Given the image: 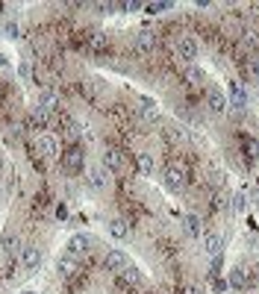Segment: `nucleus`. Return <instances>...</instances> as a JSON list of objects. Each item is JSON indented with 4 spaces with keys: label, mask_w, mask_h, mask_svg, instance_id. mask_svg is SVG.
<instances>
[{
    "label": "nucleus",
    "mask_w": 259,
    "mask_h": 294,
    "mask_svg": "<svg viewBox=\"0 0 259 294\" xmlns=\"http://www.w3.org/2000/svg\"><path fill=\"white\" fill-rule=\"evenodd\" d=\"M186 294H203V292H200L197 286H189V289H186Z\"/></svg>",
    "instance_id": "34"
},
{
    "label": "nucleus",
    "mask_w": 259,
    "mask_h": 294,
    "mask_svg": "<svg viewBox=\"0 0 259 294\" xmlns=\"http://www.w3.org/2000/svg\"><path fill=\"white\" fill-rule=\"evenodd\" d=\"M121 9H127V12H135V9H141V3H138V0H130V3H121Z\"/></svg>",
    "instance_id": "29"
},
{
    "label": "nucleus",
    "mask_w": 259,
    "mask_h": 294,
    "mask_svg": "<svg viewBox=\"0 0 259 294\" xmlns=\"http://www.w3.org/2000/svg\"><path fill=\"white\" fill-rule=\"evenodd\" d=\"M248 280H251V283H257V286H259V262L254 265V268H251V277H248Z\"/></svg>",
    "instance_id": "31"
},
{
    "label": "nucleus",
    "mask_w": 259,
    "mask_h": 294,
    "mask_svg": "<svg viewBox=\"0 0 259 294\" xmlns=\"http://www.w3.org/2000/svg\"><path fill=\"white\" fill-rule=\"evenodd\" d=\"M27 294H32V292H27Z\"/></svg>",
    "instance_id": "36"
},
{
    "label": "nucleus",
    "mask_w": 259,
    "mask_h": 294,
    "mask_svg": "<svg viewBox=\"0 0 259 294\" xmlns=\"http://www.w3.org/2000/svg\"><path fill=\"white\" fill-rule=\"evenodd\" d=\"M206 106H209V109H212L215 115H221V112H224L230 103H227V98H224V92H221V89L209 86V92H206Z\"/></svg>",
    "instance_id": "1"
},
{
    "label": "nucleus",
    "mask_w": 259,
    "mask_h": 294,
    "mask_svg": "<svg viewBox=\"0 0 259 294\" xmlns=\"http://www.w3.org/2000/svg\"><path fill=\"white\" fill-rule=\"evenodd\" d=\"M62 165L68 171H83V150H80V147H71L62 156Z\"/></svg>",
    "instance_id": "7"
},
{
    "label": "nucleus",
    "mask_w": 259,
    "mask_h": 294,
    "mask_svg": "<svg viewBox=\"0 0 259 294\" xmlns=\"http://www.w3.org/2000/svg\"><path fill=\"white\" fill-rule=\"evenodd\" d=\"M80 127H77V124H74V121H68V135H71V138H77V135H80Z\"/></svg>",
    "instance_id": "30"
},
{
    "label": "nucleus",
    "mask_w": 259,
    "mask_h": 294,
    "mask_svg": "<svg viewBox=\"0 0 259 294\" xmlns=\"http://www.w3.org/2000/svg\"><path fill=\"white\" fill-rule=\"evenodd\" d=\"M245 203H248V192L242 189L239 195L233 197V209H236V212H245Z\"/></svg>",
    "instance_id": "24"
},
{
    "label": "nucleus",
    "mask_w": 259,
    "mask_h": 294,
    "mask_svg": "<svg viewBox=\"0 0 259 294\" xmlns=\"http://www.w3.org/2000/svg\"><path fill=\"white\" fill-rule=\"evenodd\" d=\"M177 56L186 59V62H192L194 56H197V41H194L192 35H183V38L177 41Z\"/></svg>",
    "instance_id": "4"
},
{
    "label": "nucleus",
    "mask_w": 259,
    "mask_h": 294,
    "mask_svg": "<svg viewBox=\"0 0 259 294\" xmlns=\"http://www.w3.org/2000/svg\"><path fill=\"white\" fill-rule=\"evenodd\" d=\"M3 250L12 256V253L18 250V235H6V238H3Z\"/></svg>",
    "instance_id": "25"
},
{
    "label": "nucleus",
    "mask_w": 259,
    "mask_h": 294,
    "mask_svg": "<svg viewBox=\"0 0 259 294\" xmlns=\"http://www.w3.org/2000/svg\"><path fill=\"white\" fill-rule=\"evenodd\" d=\"M127 265H130V259H127V253H121V250H109L106 259H103V268H106V271H118V274H121Z\"/></svg>",
    "instance_id": "2"
},
{
    "label": "nucleus",
    "mask_w": 259,
    "mask_h": 294,
    "mask_svg": "<svg viewBox=\"0 0 259 294\" xmlns=\"http://www.w3.org/2000/svg\"><path fill=\"white\" fill-rule=\"evenodd\" d=\"M221 247H224V238H221L218 232H206V235H203V250H206L209 256H218Z\"/></svg>",
    "instance_id": "6"
},
{
    "label": "nucleus",
    "mask_w": 259,
    "mask_h": 294,
    "mask_svg": "<svg viewBox=\"0 0 259 294\" xmlns=\"http://www.w3.org/2000/svg\"><path fill=\"white\" fill-rule=\"evenodd\" d=\"M183 227H186V232H189L192 238H197V235H200V218H197V215H186V218H183Z\"/></svg>",
    "instance_id": "16"
},
{
    "label": "nucleus",
    "mask_w": 259,
    "mask_h": 294,
    "mask_svg": "<svg viewBox=\"0 0 259 294\" xmlns=\"http://www.w3.org/2000/svg\"><path fill=\"white\" fill-rule=\"evenodd\" d=\"M168 138H171V141H186V132L177 130V127H171V130H168Z\"/></svg>",
    "instance_id": "28"
},
{
    "label": "nucleus",
    "mask_w": 259,
    "mask_h": 294,
    "mask_svg": "<svg viewBox=\"0 0 259 294\" xmlns=\"http://www.w3.org/2000/svg\"><path fill=\"white\" fill-rule=\"evenodd\" d=\"M38 106H41V109H47V112H50V109H53V106H56V95H53V92H44V95H41V100H38Z\"/></svg>",
    "instance_id": "22"
},
{
    "label": "nucleus",
    "mask_w": 259,
    "mask_h": 294,
    "mask_svg": "<svg viewBox=\"0 0 259 294\" xmlns=\"http://www.w3.org/2000/svg\"><path fill=\"white\" fill-rule=\"evenodd\" d=\"M227 283H230L233 289H239V292H242V289L248 286V277H245V271H239V268H236V271H230V280H227Z\"/></svg>",
    "instance_id": "19"
},
{
    "label": "nucleus",
    "mask_w": 259,
    "mask_h": 294,
    "mask_svg": "<svg viewBox=\"0 0 259 294\" xmlns=\"http://www.w3.org/2000/svg\"><path fill=\"white\" fill-rule=\"evenodd\" d=\"M109 232H112V238H127L130 235V224L127 221H121V218H115V221L109 224Z\"/></svg>",
    "instance_id": "15"
},
{
    "label": "nucleus",
    "mask_w": 259,
    "mask_h": 294,
    "mask_svg": "<svg viewBox=\"0 0 259 294\" xmlns=\"http://www.w3.org/2000/svg\"><path fill=\"white\" fill-rule=\"evenodd\" d=\"M153 168H156V165H153V156H150V153H138V171H141L144 177H150Z\"/></svg>",
    "instance_id": "18"
},
{
    "label": "nucleus",
    "mask_w": 259,
    "mask_h": 294,
    "mask_svg": "<svg viewBox=\"0 0 259 294\" xmlns=\"http://www.w3.org/2000/svg\"><path fill=\"white\" fill-rule=\"evenodd\" d=\"M245 47H254V50L259 47V33H257V30H251V33H245Z\"/></svg>",
    "instance_id": "27"
},
{
    "label": "nucleus",
    "mask_w": 259,
    "mask_h": 294,
    "mask_svg": "<svg viewBox=\"0 0 259 294\" xmlns=\"http://www.w3.org/2000/svg\"><path fill=\"white\" fill-rule=\"evenodd\" d=\"M35 150H38L44 159H53V156H56V141L47 138V135H41V138H35Z\"/></svg>",
    "instance_id": "10"
},
{
    "label": "nucleus",
    "mask_w": 259,
    "mask_h": 294,
    "mask_svg": "<svg viewBox=\"0 0 259 294\" xmlns=\"http://www.w3.org/2000/svg\"><path fill=\"white\" fill-rule=\"evenodd\" d=\"M6 35H12V38L18 35V24H15V21H9V24H6Z\"/></svg>",
    "instance_id": "32"
},
{
    "label": "nucleus",
    "mask_w": 259,
    "mask_h": 294,
    "mask_svg": "<svg viewBox=\"0 0 259 294\" xmlns=\"http://www.w3.org/2000/svg\"><path fill=\"white\" fill-rule=\"evenodd\" d=\"M165 186H168L171 192L186 189V171H183V168H168V171H165Z\"/></svg>",
    "instance_id": "3"
},
{
    "label": "nucleus",
    "mask_w": 259,
    "mask_h": 294,
    "mask_svg": "<svg viewBox=\"0 0 259 294\" xmlns=\"http://www.w3.org/2000/svg\"><path fill=\"white\" fill-rule=\"evenodd\" d=\"M153 44H156V41H153V35L150 33H138V38H135V47H138L141 53H150Z\"/></svg>",
    "instance_id": "17"
},
{
    "label": "nucleus",
    "mask_w": 259,
    "mask_h": 294,
    "mask_svg": "<svg viewBox=\"0 0 259 294\" xmlns=\"http://www.w3.org/2000/svg\"><path fill=\"white\" fill-rule=\"evenodd\" d=\"M124 162V156H121V150H115V147H109L106 153H103V168L106 171H118Z\"/></svg>",
    "instance_id": "12"
},
{
    "label": "nucleus",
    "mask_w": 259,
    "mask_h": 294,
    "mask_svg": "<svg viewBox=\"0 0 259 294\" xmlns=\"http://www.w3.org/2000/svg\"><path fill=\"white\" fill-rule=\"evenodd\" d=\"M251 74H254V77H259V59H254V62H251Z\"/></svg>",
    "instance_id": "33"
},
{
    "label": "nucleus",
    "mask_w": 259,
    "mask_h": 294,
    "mask_svg": "<svg viewBox=\"0 0 259 294\" xmlns=\"http://www.w3.org/2000/svg\"><path fill=\"white\" fill-rule=\"evenodd\" d=\"M144 9L153 12V15H159V12H165V9H171V3H168V0H159V3H147Z\"/></svg>",
    "instance_id": "26"
},
{
    "label": "nucleus",
    "mask_w": 259,
    "mask_h": 294,
    "mask_svg": "<svg viewBox=\"0 0 259 294\" xmlns=\"http://www.w3.org/2000/svg\"><path fill=\"white\" fill-rule=\"evenodd\" d=\"M89 244H92V238L80 232V235H74V238L68 241V253H71V256H80V253H86V250H89Z\"/></svg>",
    "instance_id": "8"
},
{
    "label": "nucleus",
    "mask_w": 259,
    "mask_h": 294,
    "mask_svg": "<svg viewBox=\"0 0 259 294\" xmlns=\"http://www.w3.org/2000/svg\"><path fill=\"white\" fill-rule=\"evenodd\" d=\"M230 106H233L236 112H242V109L248 106V95H245L242 83H230Z\"/></svg>",
    "instance_id": "5"
},
{
    "label": "nucleus",
    "mask_w": 259,
    "mask_h": 294,
    "mask_svg": "<svg viewBox=\"0 0 259 294\" xmlns=\"http://www.w3.org/2000/svg\"><path fill=\"white\" fill-rule=\"evenodd\" d=\"M47 118H50V112H47V109H41V106H35L30 121L35 124V127H44V124H47Z\"/></svg>",
    "instance_id": "20"
},
{
    "label": "nucleus",
    "mask_w": 259,
    "mask_h": 294,
    "mask_svg": "<svg viewBox=\"0 0 259 294\" xmlns=\"http://www.w3.org/2000/svg\"><path fill=\"white\" fill-rule=\"evenodd\" d=\"M21 259H24V268H27V271H35V268L41 265V250H38L35 244H30V247H24V256H21Z\"/></svg>",
    "instance_id": "9"
},
{
    "label": "nucleus",
    "mask_w": 259,
    "mask_h": 294,
    "mask_svg": "<svg viewBox=\"0 0 259 294\" xmlns=\"http://www.w3.org/2000/svg\"><path fill=\"white\" fill-rule=\"evenodd\" d=\"M89 183H92L95 189H106V183H109L106 168H92V171H89Z\"/></svg>",
    "instance_id": "13"
},
{
    "label": "nucleus",
    "mask_w": 259,
    "mask_h": 294,
    "mask_svg": "<svg viewBox=\"0 0 259 294\" xmlns=\"http://www.w3.org/2000/svg\"><path fill=\"white\" fill-rule=\"evenodd\" d=\"M0 65H6V56H3V53H0Z\"/></svg>",
    "instance_id": "35"
},
{
    "label": "nucleus",
    "mask_w": 259,
    "mask_h": 294,
    "mask_svg": "<svg viewBox=\"0 0 259 294\" xmlns=\"http://www.w3.org/2000/svg\"><path fill=\"white\" fill-rule=\"evenodd\" d=\"M186 80H189L192 86H200V83H203V71H200V68H189V71H186Z\"/></svg>",
    "instance_id": "23"
},
{
    "label": "nucleus",
    "mask_w": 259,
    "mask_h": 294,
    "mask_svg": "<svg viewBox=\"0 0 259 294\" xmlns=\"http://www.w3.org/2000/svg\"><path fill=\"white\" fill-rule=\"evenodd\" d=\"M121 283H124V286H141V283H144V280H141V274H138V271H135V268H124V271H121Z\"/></svg>",
    "instance_id": "14"
},
{
    "label": "nucleus",
    "mask_w": 259,
    "mask_h": 294,
    "mask_svg": "<svg viewBox=\"0 0 259 294\" xmlns=\"http://www.w3.org/2000/svg\"><path fill=\"white\" fill-rule=\"evenodd\" d=\"M245 153H248L251 162L259 159V138H248V141H245Z\"/></svg>",
    "instance_id": "21"
},
{
    "label": "nucleus",
    "mask_w": 259,
    "mask_h": 294,
    "mask_svg": "<svg viewBox=\"0 0 259 294\" xmlns=\"http://www.w3.org/2000/svg\"><path fill=\"white\" fill-rule=\"evenodd\" d=\"M59 274H62L65 280H71V277H77V274H80V265H77V259H74L71 253L59 259Z\"/></svg>",
    "instance_id": "11"
}]
</instances>
